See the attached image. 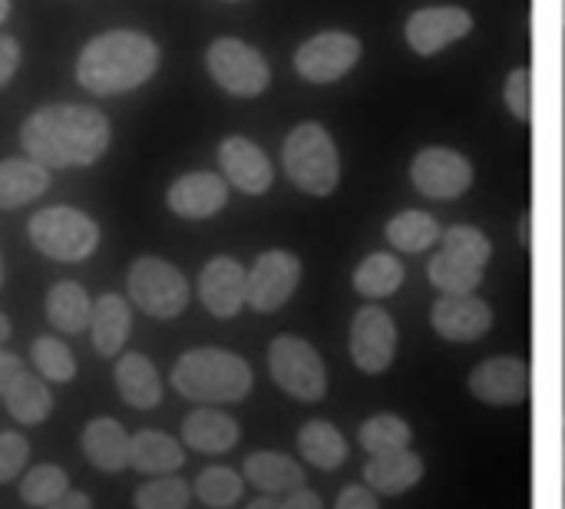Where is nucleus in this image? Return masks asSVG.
Segmentation results:
<instances>
[{
  "instance_id": "nucleus-16",
  "label": "nucleus",
  "mask_w": 565,
  "mask_h": 509,
  "mask_svg": "<svg viewBox=\"0 0 565 509\" xmlns=\"http://www.w3.org/2000/svg\"><path fill=\"white\" fill-rule=\"evenodd\" d=\"M430 321L444 341L470 344L493 328V308L477 295H440V301L430 311Z\"/></svg>"
},
{
  "instance_id": "nucleus-46",
  "label": "nucleus",
  "mask_w": 565,
  "mask_h": 509,
  "mask_svg": "<svg viewBox=\"0 0 565 509\" xmlns=\"http://www.w3.org/2000/svg\"><path fill=\"white\" fill-rule=\"evenodd\" d=\"M248 509H281V500L278 497H258L248 503Z\"/></svg>"
},
{
  "instance_id": "nucleus-35",
  "label": "nucleus",
  "mask_w": 565,
  "mask_h": 509,
  "mask_svg": "<svg viewBox=\"0 0 565 509\" xmlns=\"http://www.w3.org/2000/svg\"><path fill=\"white\" fill-rule=\"evenodd\" d=\"M192 494L199 497V503L209 509H228L235 507L245 494V477H238L228 467H209L195 477Z\"/></svg>"
},
{
  "instance_id": "nucleus-37",
  "label": "nucleus",
  "mask_w": 565,
  "mask_h": 509,
  "mask_svg": "<svg viewBox=\"0 0 565 509\" xmlns=\"http://www.w3.org/2000/svg\"><path fill=\"white\" fill-rule=\"evenodd\" d=\"M192 500V487L182 477H152L136 487L132 507L136 509H185Z\"/></svg>"
},
{
  "instance_id": "nucleus-7",
  "label": "nucleus",
  "mask_w": 565,
  "mask_h": 509,
  "mask_svg": "<svg viewBox=\"0 0 565 509\" xmlns=\"http://www.w3.org/2000/svg\"><path fill=\"white\" fill-rule=\"evenodd\" d=\"M268 371L271 381L301 404H318L328 394V371L311 341L298 335H278L268 344Z\"/></svg>"
},
{
  "instance_id": "nucleus-12",
  "label": "nucleus",
  "mask_w": 565,
  "mask_h": 509,
  "mask_svg": "<svg viewBox=\"0 0 565 509\" xmlns=\"http://www.w3.org/2000/svg\"><path fill=\"white\" fill-rule=\"evenodd\" d=\"M397 354V325L384 308H361L351 321V361L361 374H384Z\"/></svg>"
},
{
  "instance_id": "nucleus-30",
  "label": "nucleus",
  "mask_w": 565,
  "mask_h": 509,
  "mask_svg": "<svg viewBox=\"0 0 565 509\" xmlns=\"http://www.w3.org/2000/svg\"><path fill=\"white\" fill-rule=\"evenodd\" d=\"M401 285H404V265L397 255L374 252L354 268V291L367 301L391 298Z\"/></svg>"
},
{
  "instance_id": "nucleus-38",
  "label": "nucleus",
  "mask_w": 565,
  "mask_h": 509,
  "mask_svg": "<svg viewBox=\"0 0 565 509\" xmlns=\"http://www.w3.org/2000/svg\"><path fill=\"white\" fill-rule=\"evenodd\" d=\"M440 242H444L440 252H447V255H454V258H460V262H467V265H473L480 272L487 268V262L493 255L490 238L480 229H473V225H454V229L444 232Z\"/></svg>"
},
{
  "instance_id": "nucleus-24",
  "label": "nucleus",
  "mask_w": 565,
  "mask_h": 509,
  "mask_svg": "<svg viewBox=\"0 0 565 509\" xmlns=\"http://www.w3.org/2000/svg\"><path fill=\"white\" fill-rule=\"evenodd\" d=\"M424 480V460L414 450L371 457L364 467V487L377 497H401Z\"/></svg>"
},
{
  "instance_id": "nucleus-3",
  "label": "nucleus",
  "mask_w": 565,
  "mask_h": 509,
  "mask_svg": "<svg viewBox=\"0 0 565 509\" xmlns=\"http://www.w3.org/2000/svg\"><path fill=\"white\" fill-rule=\"evenodd\" d=\"M169 384L179 397L192 404H238L252 394L255 374L252 364L225 348H192L185 351L169 374Z\"/></svg>"
},
{
  "instance_id": "nucleus-15",
  "label": "nucleus",
  "mask_w": 565,
  "mask_h": 509,
  "mask_svg": "<svg viewBox=\"0 0 565 509\" xmlns=\"http://www.w3.org/2000/svg\"><path fill=\"white\" fill-rule=\"evenodd\" d=\"M218 166H222V179L228 185H235L238 192H245V195H265L271 189V182H275L271 159L248 136H228V139H222V146H218Z\"/></svg>"
},
{
  "instance_id": "nucleus-43",
  "label": "nucleus",
  "mask_w": 565,
  "mask_h": 509,
  "mask_svg": "<svg viewBox=\"0 0 565 509\" xmlns=\"http://www.w3.org/2000/svg\"><path fill=\"white\" fill-rule=\"evenodd\" d=\"M23 374V361L13 354V351H3L0 348V397L7 394V388Z\"/></svg>"
},
{
  "instance_id": "nucleus-2",
  "label": "nucleus",
  "mask_w": 565,
  "mask_h": 509,
  "mask_svg": "<svg viewBox=\"0 0 565 509\" xmlns=\"http://www.w3.org/2000/svg\"><path fill=\"white\" fill-rule=\"evenodd\" d=\"M159 70V43L142 30H103L76 56V83L93 96H119L149 83Z\"/></svg>"
},
{
  "instance_id": "nucleus-26",
  "label": "nucleus",
  "mask_w": 565,
  "mask_h": 509,
  "mask_svg": "<svg viewBox=\"0 0 565 509\" xmlns=\"http://www.w3.org/2000/svg\"><path fill=\"white\" fill-rule=\"evenodd\" d=\"M50 189V169L33 162L30 156L0 159V209H20L40 199Z\"/></svg>"
},
{
  "instance_id": "nucleus-18",
  "label": "nucleus",
  "mask_w": 565,
  "mask_h": 509,
  "mask_svg": "<svg viewBox=\"0 0 565 509\" xmlns=\"http://www.w3.org/2000/svg\"><path fill=\"white\" fill-rule=\"evenodd\" d=\"M470 30H473V17L463 7H424V10L411 13V20L404 26L407 43L420 56L440 53L454 40H463Z\"/></svg>"
},
{
  "instance_id": "nucleus-41",
  "label": "nucleus",
  "mask_w": 565,
  "mask_h": 509,
  "mask_svg": "<svg viewBox=\"0 0 565 509\" xmlns=\"http://www.w3.org/2000/svg\"><path fill=\"white\" fill-rule=\"evenodd\" d=\"M17 66H20V43H17V36L0 33V89L13 79Z\"/></svg>"
},
{
  "instance_id": "nucleus-4",
  "label": "nucleus",
  "mask_w": 565,
  "mask_h": 509,
  "mask_svg": "<svg viewBox=\"0 0 565 509\" xmlns=\"http://www.w3.org/2000/svg\"><path fill=\"white\" fill-rule=\"evenodd\" d=\"M281 162L288 179L308 195H331L341 182V156L321 123H298L281 146Z\"/></svg>"
},
{
  "instance_id": "nucleus-14",
  "label": "nucleus",
  "mask_w": 565,
  "mask_h": 509,
  "mask_svg": "<svg viewBox=\"0 0 565 509\" xmlns=\"http://www.w3.org/2000/svg\"><path fill=\"white\" fill-rule=\"evenodd\" d=\"M199 301L212 318H235L248 305V272L232 255H215L199 272Z\"/></svg>"
},
{
  "instance_id": "nucleus-1",
  "label": "nucleus",
  "mask_w": 565,
  "mask_h": 509,
  "mask_svg": "<svg viewBox=\"0 0 565 509\" xmlns=\"http://www.w3.org/2000/svg\"><path fill=\"white\" fill-rule=\"evenodd\" d=\"M113 139V126L96 106L83 103H50L33 109L20 126L23 152L53 169L93 166L106 156Z\"/></svg>"
},
{
  "instance_id": "nucleus-27",
  "label": "nucleus",
  "mask_w": 565,
  "mask_h": 509,
  "mask_svg": "<svg viewBox=\"0 0 565 509\" xmlns=\"http://www.w3.org/2000/svg\"><path fill=\"white\" fill-rule=\"evenodd\" d=\"M46 321L60 335H83L93 321V298L79 282H56L43 301Z\"/></svg>"
},
{
  "instance_id": "nucleus-22",
  "label": "nucleus",
  "mask_w": 565,
  "mask_h": 509,
  "mask_svg": "<svg viewBox=\"0 0 565 509\" xmlns=\"http://www.w3.org/2000/svg\"><path fill=\"white\" fill-rule=\"evenodd\" d=\"M132 331V308L122 295H99L93 301L89 341L99 358H119Z\"/></svg>"
},
{
  "instance_id": "nucleus-47",
  "label": "nucleus",
  "mask_w": 565,
  "mask_h": 509,
  "mask_svg": "<svg viewBox=\"0 0 565 509\" xmlns=\"http://www.w3.org/2000/svg\"><path fill=\"white\" fill-rule=\"evenodd\" d=\"M7 338H10V318H7V315L0 311V344H3Z\"/></svg>"
},
{
  "instance_id": "nucleus-9",
  "label": "nucleus",
  "mask_w": 565,
  "mask_h": 509,
  "mask_svg": "<svg viewBox=\"0 0 565 509\" xmlns=\"http://www.w3.org/2000/svg\"><path fill=\"white\" fill-rule=\"evenodd\" d=\"M411 182L427 199H460L473 185V166L463 152L447 146H427L411 162Z\"/></svg>"
},
{
  "instance_id": "nucleus-8",
  "label": "nucleus",
  "mask_w": 565,
  "mask_h": 509,
  "mask_svg": "<svg viewBox=\"0 0 565 509\" xmlns=\"http://www.w3.org/2000/svg\"><path fill=\"white\" fill-rule=\"evenodd\" d=\"M205 66L212 73V79L232 93V96H242V99H252L258 93L268 89L271 83V70H268V60L245 40L238 36H218L209 43L205 50Z\"/></svg>"
},
{
  "instance_id": "nucleus-11",
  "label": "nucleus",
  "mask_w": 565,
  "mask_h": 509,
  "mask_svg": "<svg viewBox=\"0 0 565 509\" xmlns=\"http://www.w3.org/2000/svg\"><path fill=\"white\" fill-rule=\"evenodd\" d=\"M361 60V40L344 30H324L305 40L295 53V70L308 83H338Z\"/></svg>"
},
{
  "instance_id": "nucleus-6",
  "label": "nucleus",
  "mask_w": 565,
  "mask_h": 509,
  "mask_svg": "<svg viewBox=\"0 0 565 509\" xmlns=\"http://www.w3.org/2000/svg\"><path fill=\"white\" fill-rule=\"evenodd\" d=\"M126 291H129L132 308H139L142 315L159 318V321L179 318L189 308V298H192L185 275L172 262H166L159 255H139L129 265Z\"/></svg>"
},
{
  "instance_id": "nucleus-42",
  "label": "nucleus",
  "mask_w": 565,
  "mask_h": 509,
  "mask_svg": "<svg viewBox=\"0 0 565 509\" xmlns=\"http://www.w3.org/2000/svg\"><path fill=\"white\" fill-rule=\"evenodd\" d=\"M334 509H381V503H377V494H371L367 487L351 484V487H344V490L338 494Z\"/></svg>"
},
{
  "instance_id": "nucleus-28",
  "label": "nucleus",
  "mask_w": 565,
  "mask_h": 509,
  "mask_svg": "<svg viewBox=\"0 0 565 509\" xmlns=\"http://www.w3.org/2000/svg\"><path fill=\"white\" fill-rule=\"evenodd\" d=\"M3 407H7V414H10L17 424L36 427V424H43V421L53 414V394H50V388H46V381H43L40 374L23 371V374L7 388Z\"/></svg>"
},
{
  "instance_id": "nucleus-29",
  "label": "nucleus",
  "mask_w": 565,
  "mask_h": 509,
  "mask_svg": "<svg viewBox=\"0 0 565 509\" xmlns=\"http://www.w3.org/2000/svg\"><path fill=\"white\" fill-rule=\"evenodd\" d=\"M298 450H301V460L308 467H318L324 474L338 470L344 460H348V441L344 434L328 424V421H308L301 431H298Z\"/></svg>"
},
{
  "instance_id": "nucleus-33",
  "label": "nucleus",
  "mask_w": 565,
  "mask_h": 509,
  "mask_svg": "<svg viewBox=\"0 0 565 509\" xmlns=\"http://www.w3.org/2000/svg\"><path fill=\"white\" fill-rule=\"evenodd\" d=\"M30 361L46 384H70L76 378V358L63 338L40 335L30 344Z\"/></svg>"
},
{
  "instance_id": "nucleus-44",
  "label": "nucleus",
  "mask_w": 565,
  "mask_h": 509,
  "mask_svg": "<svg viewBox=\"0 0 565 509\" xmlns=\"http://www.w3.org/2000/svg\"><path fill=\"white\" fill-rule=\"evenodd\" d=\"M281 509H324V503H321L318 494H311L308 487H301V490H295V494H288L281 500Z\"/></svg>"
},
{
  "instance_id": "nucleus-10",
  "label": "nucleus",
  "mask_w": 565,
  "mask_h": 509,
  "mask_svg": "<svg viewBox=\"0 0 565 509\" xmlns=\"http://www.w3.org/2000/svg\"><path fill=\"white\" fill-rule=\"evenodd\" d=\"M301 285V258L285 252V248H271L262 252L255 258V265L248 268V308H255L258 315H275L278 308L288 305V298L298 291Z\"/></svg>"
},
{
  "instance_id": "nucleus-39",
  "label": "nucleus",
  "mask_w": 565,
  "mask_h": 509,
  "mask_svg": "<svg viewBox=\"0 0 565 509\" xmlns=\"http://www.w3.org/2000/svg\"><path fill=\"white\" fill-rule=\"evenodd\" d=\"M30 464V444L17 431L0 434V484H13L26 474Z\"/></svg>"
},
{
  "instance_id": "nucleus-40",
  "label": "nucleus",
  "mask_w": 565,
  "mask_h": 509,
  "mask_svg": "<svg viewBox=\"0 0 565 509\" xmlns=\"http://www.w3.org/2000/svg\"><path fill=\"white\" fill-rule=\"evenodd\" d=\"M503 99H507V109L520 119V123H530L533 116V79H530V70L520 66L507 76V86H503Z\"/></svg>"
},
{
  "instance_id": "nucleus-45",
  "label": "nucleus",
  "mask_w": 565,
  "mask_h": 509,
  "mask_svg": "<svg viewBox=\"0 0 565 509\" xmlns=\"http://www.w3.org/2000/svg\"><path fill=\"white\" fill-rule=\"evenodd\" d=\"M46 509H93V500L86 494H79V490H70L66 497H60L53 507Z\"/></svg>"
},
{
  "instance_id": "nucleus-17",
  "label": "nucleus",
  "mask_w": 565,
  "mask_h": 509,
  "mask_svg": "<svg viewBox=\"0 0 565 509\" xmlns=\"http://www.w3.org/2000/svg\"><path fill=\"white\" fill-rule=\"evenodd\" d=\"M166 205L189 222L212 219L228 205V182L215 172H185L166 189Z\"/></svg>"
},
{
  "instance_id": "nucleus-21",
  "label": "nucleus",
  "mask_w": 565,
  "mask_h": 509,
  "mask_svg": "<svg viewBox=\"0 0 565 509\" xmlns=\"http://www.w3.org/2000/svg\"><path fill=\"white\" fill-rule=\"evenodd\" d=\"M129 467L136 474H146L149 480L152 477H172L185 467V450L172 434L142 427L129 441Z\"/></svg>"
},
{
  "instance_id": "nucleus-36",
  "label": "nucleus",
  "mask_w": 565,
  "mask_h": 509,
  "mask_svg": "<svg viewBox=\"0 0 565 509\" xmlns=\"http://www.w3.org/2000/svg\"><path fill=\"white\" fill-rule=\"evenodd\" d=\"M427 275H430L434 288H440L444 295H473L483 282L480 268H473V265H467L447 252L434 255V262L427 265Z\"/></svg>"
},
{
  "instance_id": "nucleus-49",
  "label": "nucleus",
  "mask_w": 565,
  "mask_h": 509,
  "mask_svg": "<svg viewBox=\"0 0 565 509\" xmlns=\"http://www.w3.org/2000/svg\"><path fill=\"white\" fill-rule=\"evenodd\" d=\"M0 285H3V255H0Z\"/></svg>"
},
{
  "instance_id": "nucleus-20",
  "label": "nucleus",
  "mask_w": 565,
  "mask_h": 509,
  "mask_svg": "<svg viewBox=\"0 0 565 509\" xmlns=\"http://www.w3.org/2000/svg\"><path fill=\"white\" fill-rule=\"evenodd\" d=\"M129 441L126 427L113 417H93L79 434L83 457L99 474H122L129 467Z\"/></svg>"
},
{
  "instance_id": "nucleus-31",
  "label": "nucleus",
  "mask_w": 565,
  "mask_h": 509,
  "mask_svg": "<svg viewBox=\"0 0 565 509\" xmlns=\"http://www.w3.org/2000/svg\"><path fill=\"white\" fill-rule=\"evenodd\" d=\"M387 242L397 248V252H407V255H417V252H427L434 248V242L444 238L440 232V222L427 212H417V209H407V212H397L391 222H387Z\"/></svg>"
},
{
  "instance_id": "nucleus-34",
  "label": "nucleus",
  "mask_w": 565,
  "mask_h": 509,
  "mask_svg": "<svg viewBox=\"0 0 565 509\" xmlns=\"http://www.w3.org/2000/svg\"><path fill=\"white\" fill-rule=\"evenodd\" d=\"M70 494V474L60 467V464H40V467H30L23 477H20V500L33 509L53 507L60 497Z\"/></svg>"
},
{
  "instance_id": "nucleus-13",
  "label": "nucleus",
  "mask_w": 565,
  "mask_h": 509,
  "mask_svg": "<svg viewBox=\"0 0 565 509\" xmlns=\"http://www.w3.org/2000/svg\"><path fill=\"white\" fill-rule=\"evenodd\" d=\"M467 388H470V394L480 404H490V407H516L530 394V368H526L523 358L500 354V358L480 361L470 371Z\"/></svg>"
},
{
  "instance_id": "nucleus-48",
  "label": "nucleus",
  "mask_w": 565,
  "mask_h": 509,
  "mask_svg": "<svg viewBox=\"0 0 565 509\" xmlns=\"http://www.w3.org/2000/svg\"><path fill=\"white\" fill-rule=\"evenodd\" d=\"M10 17V0H0V23Z\"/></svg>"
},
{
  "instance_id": "nucleus-23",
  "label": "nucleus",
  "mask_w": 565,
  "mask_h": 509,
  "mask_svg": "<svg viewBox=\"0 0 565 509\" xmlns=\"http://www.w3.org/2000/svg\"><path fill=\"white\" fill-rule=\"evenodd\" d=\"M242 441V427L235 417L222 414V411H212V407H199L192 411L185 421H182V444L195 454H209V457H218V454H228L235 450V444Z\"/></svg>"
},
{
  "instance_id": "nucleus-19",
  "label": "nucleus",
  "mask_w": 565,
  "mask_h": 509,
  "mask_svg": "<svg viewBox=\"0 0 565 509\" xmlns=\"http://www.w3.org/2000/svg\"><path fill=\"white\" fill-rule=\"evenodd\" d=\"M113 384L132 411H152L162 401V378L142 351H122L113 368Z\"/></svg>"
},
{
  "instance_id": "nucleus-5",
  "label": "nucleus",
  "mask_w": 565,
  "mask_h": 509,
  "mask_svg": "<svg viewBox=\"0 0 565 509\" xmlns=\"http://www.w3.org/2000/svg\"><path fill=\"white\" fill-rule=\"evenodd\" d=\"M26 235L40 255L53 262H66V265L86 262L99 248V238H103L96 219L73 205H46L33 212L26 222Z\"/></svg>"
},
{
  "instance_id": "nucleus-32",
  "label": "nucleus",
  "mask_w": 565,
  "mask_h": 509,
  "mask_svg": "<svg viewBox=\"0 0 565 509\" xmlns=\"http://www.w3.org/2000/svg\"><path fill=\"white\" fill-rule=\"evenodd\" d=\"M414 431L404 417L397 414H374L361 424L358 431V444L364 447V454L371 457H387V454H401L411 450Z\"/></svg>"
},
{
  "instance_id": "nucleus-25",
  "label": "nucleus",
  "mask_w": 565,
  "mask_h": 509,
  "mask_svg": "<svg viewBox=\"0 0 565 509\" xmlns=\"http://www.w3.org/2000/svg\"><path fill=\"white\" fill-rule=\"evenodd\" d=\"M245 480L262 490L265 497H278V494H295L305 487V467L278 450H258L245 460Z\"/></svg>"
}]
</instances>
